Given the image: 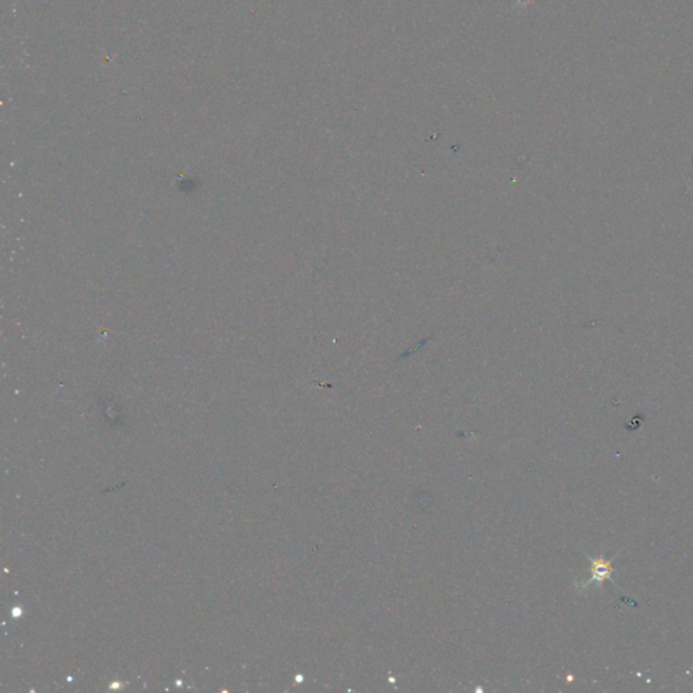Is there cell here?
<instances>
[{"mask_svg":"<svg viewBox=\"0 0 693 693\" xmlns=\"http://www.w3.org/2000/svg\"><path fill=\"white\" fill-rule=\"evenodd\" d=\"M614 558L607 559L603 554L596 558H589L590 559V579L580 589H586L592 584H597L599 587H603V585L607 581H611L615 586H618L616 583L612 580V574L615 572L614 565H612Z\"/></svg>","mask_w":693,"mask_h":693,"instance_id":"1","label":"cell"}]
</instances>
